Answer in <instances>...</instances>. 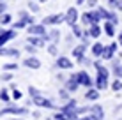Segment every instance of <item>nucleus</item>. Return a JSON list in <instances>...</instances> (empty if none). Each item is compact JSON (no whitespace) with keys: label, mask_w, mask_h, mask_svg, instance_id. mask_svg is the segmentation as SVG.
I'll list each match as a JSON object with an SVG mask.
<instances>
[{"label":"nucleus","mask_w":122,"mask_h":120,"mask_svg":"<svg viewBox=\"0 0 122 120\" xmlns=\"http://www.w3.org/2000/svg\"><path fill=\"white\" fill-rule=\"evenodd\" d=\"M62 108H69V110H74V108H76V101H74V99H69V101H67V104H66V106H62Z\"/></svg>","instance_id":"7c9ffc66"},{"label":"nucleus","mask_w":122,"mask_h":120,"mask_svg":"<svg viewBox=\"0 0 122 120\" xmlns=\"http://www.w3.org/2000/svg\"><path fill=\"white\" fill-rule=\"evenodd\" d=\"M71 28H73V35H74V37H81V35H83V34H81V28H80L78 25H73Z\"/></svg>","instance_id":"a878e982"},{"label":"nucleus","mask_w":122,"mask_h":120,"mask_svg":"<svg viewBox=\"0 0 122 120\" xmlns=\"http://www.w3.org/2000/svg\"><path fill=\"white\" fill-rule=\"evenodd\" d=\"M87 4H89V7H96V4H97V0H87Z\"/></svg>","instance_id":"c03bdc74"},{"label":"nucleus","mask_w":122,"mask_h":120,"mask_svg":"<svg viewBox=\"0 0 122 120\" xmlns=\"http://www.w3.org/2000/svg\"><path fill=\"white\" fill-rule=\"evenodd\" d=\"M74 120H94L90 117V115H87V117H78V118H74Z\"/></svg>","instance_id":"a18cd8bd"},{"label":"nucleus","mask_w":122,"mask_h":120,"mask_svg":"<svg viewBox=\"0 0 122 120\" xmlns=\"http://www.w3.org/2000/svg\"><path fill=\"white\" fill-rule=\"evenodd\" d=\"M0 99H2L4 102H9V101H11V97H9V94H7V90H5V88L0 90Z\"/></svg>","instance_id":"b1692460"},{"label":"nucleus","mask_w":122,"mask_h":120,"mask_svg":"<svg viewBox=\"0 0 122 120\" xmlns=\"http://www.w3.org/2000/svg\"><path fill=\"white\" fill-rule=\"evenodd\" d=\"M96 88H97V90L108 88V78H104V76H101V74H97V80H96Z\"/></svg>","instance_id":"4468645a"},{"label":"nucleus","mask_w":122,"mask_h":120,"mask_svg":"<svg viewBox=\"0 0 122 120\" xmlns=\"http://www.w3.org/2000/svg\"><path fill=\"white\" fill-rule=\"evenodd\" d=\"M108 21H112L113 25H115V23H119V19H117V14H115V12H110V18H108Z\"/></svg>","instance_id":"f704fd0d"},{"label":"nucleus","mask_w":122,"mask_h":120,"mask_svg":"<svg viewBox=\"0 0 122 120\" xmlns=\"http://www.w3.org/2000/svg\"><path fill=\"white\" fill-rule=\"evenodd\" d=\"M0 111H2V115H7V113H12V115H25V113H28L27 108H16V106H9V108H4V110H0Z\"/></svg>","instance_id":"1a4fd4ad"},{"label":"nucleus","mask_w":122,"mask_h":120,"mask_svg":"<svg viewBox=\"0 0 122 120\" xmlns=\"http://www.w3.org/2000/svg\"><path fill=\"white\" fill-rule=\"evenodd\" d=\"M28 7H30V11H34V12H37V11H39V5H37V4H28Z\"/></svg>","instance_id":"ea45409f"},{"label":"nucleus","mask_w":122,"mask_h":120,"mask_svg":"<svg viewBox=\"0 0 122 120\" xmlns=\"http://www.w3.org/2000/svg\"><path fill=\"white\" fill-rule=\"evenodd\" d=\"M14 37H16V30H2V34H0V48H2L7 41L14 39Z\"/></svg>","instance_id":"6e6552de"},{"label":"nucleus","mask_w":122,"mask_h":120,"mask_svg":"<svg viewBox=\"0 0 122 120\" xmlns=\"http://www.w3.org/2000/svg\"><path fill=\"white\" fill-rule=\"evenodd\" d=\"M48 51H50V55H57V46H55V44H51V46H48Z\"/></svg>","instance_id":"4c0bfd02"},{"label":"nucleus","mask_w":122,"mask_h":120,"mask_svg":"<svg viewBox=\"0 0 122 120\" xmlns=\"http://www.w3.org/2000/svg\"><path fill=\"white\" fill-rule=\"evenodd\" d=\"M32 104H36V106H39V108H48V110H53V108H57L55 104H53L50 99H46L43 96H36V97H32Z\"/></svg>","instance_id":"f257e3e1"},{"label":"nucleus","mask_w":122,"mask_h":120,"mask_svg":"<svg viewBox=\"0 0 122 120\" xmlns=\"http://www.w3.org/2000/svg\"><path fill=\"white\" fill-rule=\"evenodd\" d=\"M103 27H104V32H106V35H110V37L115 35V27H113V23H112V21H106V23L103 25Z\"/></svg>","instance_id":"aec40b11"},{"label":"nucleus","mask_w":122,"mask_h":120,"mask_svg":"<svg viewBox=\"0 0 122 120\" xmlns=\"http://www.w3.org/2000/svg\"><path fill=\"white\" fill-rule=\"evenodd\" d=\"M89 115H90L94 120H103V118H104V110L101 108L99 104H94V106H90Z\"/></svg>","instance_id":"423d86ee"},{"label":"nucleus","mask_w":122,"mask_h":120,"mask_svg":"<svg viewBox=\"0 0 122 120\" xmlns=\"http://www.w3.org/2000/svg\"><path fill=\"white\" fill-rule=\"evenodd\" d=\"M99 11V14H101V18H103V19H108V18H110V12H108L106 9H103V7H101V9H97Z\"/></svg>","instance_id":"2f4dec72"},{"label":"nucleus","mask_w":122,"mask_h":120,"mask_svg":"<svg viewBox=\"0 0 122 120\" xmlns=\"http://www.w3.org/2000/svg\"><path fill=\"white\" fill-rule=\"evenodd\" d=\"M117 2H119V0H108V4H110V7H117Z\"/></svg>","instance_id":"49530a36"},{"label":"nucleus","mask_w":122,"mask_h":120,"mask_svg":"<svg viewBox=\"0 0 122 120\" xmlns=\"http://www.w3.org/2000/svg\"><path fill=\"white\" fill-rule=\"evenodd\" d=\"M113 72H115V76H117V78H122V65L113 64Z\"/></svg>","instance_id":"393cba45"},{"label":"nucleus","mask_w":122,"mask_h":120,"mask_svg":"<svg viewBox=\"0 0 122 120\" xmlns=\"http://www.w3.org/2000/svg\"><path fill=\"white\" fill-rule=\"evenodd\" d=\"M4 69H5V71H14V69H18V64H5Z\"/></svg>","instance_id":"72a5a7b5"},{"label":"nucleus","mask_w":122,"mask_h":120,"mask_svg":"<svg viewBox=\"0 0 122 120\" xmlns=\"http://www.w3.org/2000/svg\"><path fill=\"white\" fill-rule=\"evenodd\" d=\"M57 65H58L60 69H71V67H73V62L67 58V57H58Z\"/></svg>","instance_id":"ddd939ff"},{"label":"nucleus","mask_w":122,"mask_h":120,"mask_svg":"<svg viewBox=\"0 0 122 120\" xmlns=\"http://www.w3.org/2000/svg\"><path fill=\"white\" fill-rule=\"evenodd\" d=\"M76 76V80H78V83L80 85H83V86H92V80H90V76H89V72H85V71H80L74 74Z\"/></svg>","instance_id":"20e7f679"},{"label":"nucleus","mask_w":122,"mask_h":120,"mask_svg":"<svg viewBox=\"0 0 122 120\" xmlns=\"http://www.w3.org/2000/svg\"><path fill=\"white\" fill-rule=\"evenodd\" d=\"M117 51V43H112V44H108V46H104V49H103V58L104 60H112L113 58V53Z\"/></svg>","instance_id":"0eeeda50"},{"label":"nucleus","mask_w":122,"mask_h":120,"mask_svg":"<svg viewBox=\"0 0 122 120\" xmlns=\"http://www.w3.org/2000/svg\"><path fill=\"white\" fill-rule=\"evenodd\" d=\"M87 37H99L101 35V27L99 25H90V28L85 32Z\"/></svg>","instance_id":"2eb2a0df"},{"label":"nucleus","mask_w":122,"mask_h":120,"mask_svg":"<svg viewBox=\"0 0 122 120\" xmlns=\"http://www.w3.org/2000/svg\"><path fill=\"white\" fill-rule=\"evenodd\" d=\"M66 21V14H51L43 19V25H58Z\"/></svg>","instance_id":"7ed1b4c3"},{"label":"nucleus","mask_w":122,"mask_h":120,"mask_svg":"<svg viewBox=\"0 0 122 120\" xmlns=\"http://www.w3.org/2000/svg\"><path fill=\"white\" fill-rule=\"evenodd\" d=\"M58 37H60V32H58V30H51V32H50V35H44V39H46V41H48V39L58 41Z\"/></svg>","instance_id":"5701e85b"},{"label":"nucleus","mask_w":122,"mask_h":120,"mask_svg":"<svg viewBox=\"0 0 122 120\" xmlns=\"http://www.w3.org/2000/svg\"><path fill=\"white\" fill-rule=\"evenodd\" d=\"M94 65H96V69H97V74H101V76H104V78L110 76V74H108V69H106V67H103L99 62H94Z\"/></svg>","instance_id":"412c9836"},{"label":"nucleus","mask_w":122,"mask_h":120,"mask_svg":"<svg viewBox=\"0 0 122 120\" xmlns=\"http://www.w3.org/2000/svg\"><path fill=\"white\" fill-rule=\"evenodd\" d=\"M0 55H5V57H20V51L14 48H0Z\"/></svg>","instance_id":"a211bd4d"},{"label":"nucleus","mask_w":122,"mask_h":120,"mask_svg":"<svg viewBox=\"0 0 122 120\" xmlns=\"http://www.w3.org/2000/svg\"><path fill=\"white\" fill-rule=\"evenodd\" d=\"M0 23H2V25L11 23V14H2V16H0Z\"/></svg>","instance_id":"cd10ccee"},{"label":"nucleus","mask_w":122,"mask_h":120,"mask_svg":"<svg viewBox=\"0 0 122 120\" xmlns=\"http://www.w3.org/2000/svg\"><path fill=\"white\" fill-rule=\"evenodd\" d=\"M78 86H80V83H78L76 76H74V74H73V76H71L69 80L66 81V88L69 90V92H76V90H78Z\"/></svg>","instance_id":"9d476101"},{"label":"nucleus","mask_w":122,"mask_h":120,"mask_svg":"<svg viewBox=\"0 0 122 120\" xmlns=\"http://www.w3.org/2000/svg\"><path fill=\"white\" fill-rule=\"evenodd\" d=\"M78 18H80V14H78L76 7H69L67 12H66V23L69 25V27H73V25H76Z\"/></svg>","instance_id":"f03ea898"},{"label":"nucleus","mask_w":122,"mask_h":120,"mask_svg":"<svg viewBox=\"0 0 122 120\" xmlns=\"http://www.w3.org/2000/svg\"><path fill=\"white\" fill-rule=\"evenodd\" d=\"M81 21L85 25H90V19H89V12H83L81 14Z\"/></svg>","instance_id":"c9c22d12"},{"label":"nucleus","mask_w":122,"mask_h":120,"mask_svg":"<svg viewBox=\"0 0 122 120\" xmlns=\"http://www.w3.org/2000/svg\"><path fill=\"white\" fill-rule=\"evenodd\" d=\"M0 2H2V0H0Z\"/></svg>","instance_id":"5fc2aeb1"},{"label":"nucleus","mask_w":122,"mask_h":120,"mask_svg":"<svg viewBox=\"0 0 122 120\" xmlns=\"http://www.w3.org/2000/svg\"><path fill=\"white\" fill-rule=\"evenodd\" d=\"M58 96H60L62 99H67V97H69V90H67V88L60 90V92H58Z\"/></svg>","instance_id":"e433bc0d"},{"label":"nucleus","mask_w":122,"mask_h":120,"mask_svg":"<svg viewBox=\"0 0 122 120\" xmlns=\"http://www.w3.org/2000/svg\"><path fill=\"white\" fill-rule=\"evenodd\" d=\"M44 37L43 35H30V37H28V44H32V46H44Z\"/></svg>","instance_id":"9b49d317"},{"label":"nucleus","mask_w":122,"mask_h":120,"mask_svg":"<svg viewBox=\"0 0 122 120\" xmlns=\"http://www.w3.org/2000/svg\"><path fill=\"white\" fill-rule=\"evenodd\" d=\"M117 9L122 11V0H119V2H117Z\"/></svg>","instance_id":"de8ad7c7"},{"label":"nucleus","mask_w":122,"mask_h":120,"mask_svg":"<svg viewBox=\"0 0 122 120\" xmlns=\"http://www.w3.org/2000/svg\"><path fill=\"white\" fill-rule=\"evenodd\" d=\"M0 34H2V30H0Z\"/></svg>","instance_id":"864d4df0"},{"label":"nucleus","mask_w":122,"mask_h":120,"mask_svg":"<svg viewBox=\"0 0 122 120\" xmlns=\"http://www.w3.org/2000/svg\"><path fill=\"white\" fill-rule=\"evenodd\" d=\"M27 51H28V53H36V46H32V44H28V46H27Z\"/></svg>","instance_id":"79ce46f5"},{"label":"nucleus","mask_w":122,"mask_h":120,"mask_svg":"<svg viewBox=\"0 0 122 120\" xmlns=\"http://www.w3.org/2000/svg\"><path fill=\"white\" fill-rule=\"evenodd\" d=\"M89 19H90V25H97L103 18H101L99 11H92V12H89Z\"/></svg>","instance_id":"6ab92c4d"},{"label":"nucleus","mask_w":122,"mask_h":120,"mask_svg":"<svg viewBox=\"0 0 122 120\" xmlns=\"http://www.w3.org/2000/svg\"><path fill=\"white\" fill-rule=\"evenodd\" d=\"M85 49H87V46L85 44H80V46H76L73 49V57L76 60H80V58H83V53H85Z\"/></svg>","instance_id":"f3484780"},{"label":"nucleus","mask_w":122,"mask_h":120,"mask_svg":"<svg viewBox=\"0 0 122 120\" xmlns=\"http://www.w3.org/2000/svg\"><path fill=\"white\" fill-rule=\"evenodd\" d=\"M53 120H69V118L66 117L64 111H60V113H55V115H53Z\"/></svg>","instance_id":"c85d7f7f"},{"label":"nucleus","mask_w":122,"mask_h":120,"mask_svg":"<svg viewBox=\"0 0 122 120\" xmlns=\"http://www.w3.org/2000/svg\"><path fill=\"white\" fill-rule=\"evenodd\" d=\"M103 49H104L103 44H101V43H96L94 46H92V53H94L96 57H101V55H103Z\"/></svg>","instance_id":"4be33fe9"},{"label":"nucleus","mask_w":122,"mask_h":120,"mask_svg":"<svg viewBox=\"0 0 122 120\" xmlns=\"http://www.w3.org/2000/svg\"><path fill=\"white\" fill-rule=\"evenodd\" d=\"M41 2H46V0H41Z\"/></svg>","instance_id":"603ef678"},{"label":"nucleus","mask_w":122,"mask_h":120,"mask_svg":"<svg viewBox=\"0 0 122 120\" xmlns=\"http://www.w3.org/2000/svg\"><path fill=\"white\" fill-rule=\"evenodd\" d=\"M112 88L115 90V92H119V90H122V81H120V80H115V81L112 83Z\"/></svg>","instance_id":"bb28decb"},{"label":"nucleus","mask_w":122,"mask_h":120,"mask_svg":"<svg viewBox=\"0 0 122 120\" xmlns=\"http://www.w3.org/2000/svg\"><path fill=\"white\" fill-rule=\"evenodd\" d=\"M23 64L27 65V67H30V69H39V67H41V60L36 58V57H28Z\"/></svg>","instance_id":"f8f14e48"},{"label":"nucleus","mask_w":122,"mask_h":120,"mask_svg":"<svg viewBox=\"0 0 122 120\" xmlns=\"http://www.w3.org/2000/svg\"><path fill=\"white\" fill-rule=\"evenodd\" d=\"M2 80H4V81H11V80H12V74H9V72H7V74H4V76H2Z\"/></svg>","instance_id":"a19ab883"},{"label":"nucleus","mask_w":122,"mask_h":120,"mask_svg":"<svg viewBox=\"0 0 122 120\" xmlns=\"http://www.w3.org/2000/svg\"><path fill=\"white\" fill-rule=\"evenodd\" d=\"M27 21H25V19H20V21H16L14 23V30H18V28H23V27H27Z\"/></svg>","instance_id":"c756f323"},{"label":"nucleus","mask_w":122,"mask_h":120,"mask_svg":"<svg viewBox=\"0 0 122 120\" xmlns=\"http://www.w3.org/2000/svg\"><path fill=\"white\" fill-rule=\"evenodd\" d=\"M12 97H14V99H21V92H20L18 88H14V90H12Z\"/></svg>","instance_id":"58836bf2"},{"label":"nucleus","mask_w":122,"mask_h":120,"mask_svg":"<svg viewBox=\"0 0 122 120\" xmlns=\"http://www.w3.org/2000/svg\"><path fill=\"white\" fill-rule=\"evenodd\" d=\"M5 2H0V14H4V11H5Z\"/></svg>","instance_id":"37998d69"},{"label":"nucleus","mask_w":122,"mask_h":120,"mask_svg":"<svg viewBox=\"0 0 122 120\" xmlns=\"http://www.w3.org/2000/svg\"><path fill=\"white\" fill-rule=\"evenodd\" d=\"M0 117H2V111H0Z\"/></svg>","instance_id":"3c124183"},{"label":"nucleus","mask_w":122,"mask_h":120,"mask_svg":"<svg viewBox=\"0 0 122 120\" xmlns=\"http://www.w3.org/2000/svg\"><path fill=\"white\" fill-rule=\"evenodd\" d=\"M119 44H120V46H122V32H120V34H119Z\"/></svg>","instance_id":"09e8293b"},{"label":"nucleus","mask_w":122,"mask_h":120,"mask_svg":"<svg viewBox=\"0 0 122 120\" xmlns=\"http://www.w3.org/2000/svg\"><path fill=\"white\" fill-rule=\"evenodd\" d=\"M76 2H78V5H81V4L85 2V0H76Z\"/></svg>","instance_id":"8fccbe9b"},{"label":"nucleus","mask_w":122,"mask_h":120,"mask_svg":"<svg viewBox=\"0 0 122 120\" xmlns=\"http://www.w3.org/2000/svg\"><path fill=\"white\" fill-rule=\"evenodd\" d=\"M28 94H30V97H36V96H39V90L36 86H28Z\"/></svg>","instance_id":"473e14b6"},{"label":"nucleus","mask_w":122,"mask_h":120,"mask_svg":"<svg viewBox=\"0 0 122 120\" xmlns=\"http://www.w3.org/2000/svg\"><path fill=\"white\" fill-rule=\"evenodd\" d=\"M85 99L87 101H97L99 99V90L97 88H89L85 94Z\"/></svg>","instance_id":"dca6fc26"},{"label":"nucleus","mask_w":122,"mask_h":120,"mask_svg":"<svg viewBox=\"0 0 122 120\" xmlns=\"http://www.w3.org/2000/svg\"><path fill=\"white\" fill-rule=\"evenodd\" d=\"M28 34L30 35H46V25H28Z\"/></svg>","instance_id":"39448f33"}]
</instances>
